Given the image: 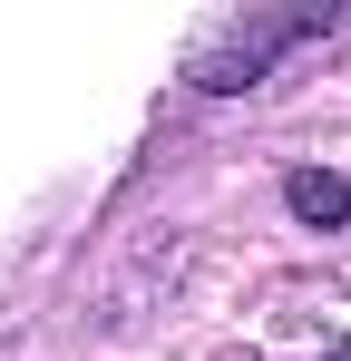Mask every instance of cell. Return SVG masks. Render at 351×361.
Segmentation results:
<instances>
[{
    "label": "cell",
    "mask_w": 351,
    "mask_h": 361,
    "mask_svg": "<svg viewBox=\"0 0 351 361\" xmlns=\"http://www.w3.org/2000/svg\"><path fill=\"white\" fill-rule=\"evenodd\" d=\"M292 39H312V20H254V30L234 20L225 49H205V59H195V88H215V98H225V88H254V78H264V59H273V49H292Z\"/></svg>",
    "instance_id": "6da1fadb"
},
{
    "label": "cell",
    "mask_w": 351,
    "mask_h": 361,
    "mask_svg": "<svg viewBox=\"0 0 351 361\" xmlns=\"http://www.w3.org/2000/svg\"><path fill=\"white\" fill-rule=\"evenodd\" d=\"M283 205L302 215V225H342V215H351V185H342V176H322V166H302V176L283 185Z\"/></svg>",
    "instance_id": "7a4b0ae2"
},
{
    "label": "cell",
    "mask_w": 351,
    "mask_h": 361,
    "mask_svg": "<svg viewBox=\"0 0 351 361\" xmlns=\"http://www.w3.org/2000/svg\"><path fill=\"white\" fill-rule=\"evenodd\" d=\"M322 361H351V342H342V352H322Z\"/></svg>",
    "instance_id": "3957f363"
}]
</instances>
